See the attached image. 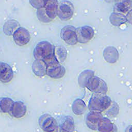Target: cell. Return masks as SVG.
I'll return each instance as SVG.
<instances>
[{"label": "cell", "mask_w": 132, "mask_h": 132, "mask_svg": "<svg viewBox=\"0 0 132 132\" xmlns=\"http://www.w3.org/2000/svg\"><path fill=\"white\" fill-rule=\"evenodd\" d=\"M13 77V72L9 64L0 62V81L8 83L11 81Z\"/></svg>", "instance_id": "cell-12"}, {"label": "cell", "mask_w": 132, "mask_h": 132, "mask_svg": "<svg viewBox=\"0 0 132 132\" xmlns=\"http://www.w3.org/2000/svg\"><path fill=\"white\" fill-rule=\"evenodd\" d=\"M75 123L73 118L69 116L62 117L58 123L57 132H74Z\"/></svg>", "instance_id": "cell-10"}, {"label": "cell", "mask_w": 132, "mask_h": 132, "mask_svg": "<svg viewBox=\"0 0 132 132\" xmlns=\"http://www.w3.org/2000/svg\"><path fill=\"white\" fill-rule=\"evenodd\" d=\"M112 101L106 94H93L88 105L90 111L99 113L105 112L110 107Z\"/></svg>", "instance_id": "cell-2"}, {"label": "cell", "mask_w": 132, "mask_h": 132, "mask_svg": "<svg viewBox=\"0 0 132 132\" xmlns=\"http://www.w3.org/2000/svg\"><path fill=\"white\" fill-rule=\"evenodd\" d=\"M13 39L15 43L23 46L27 44L30 40V35L27 29L23 27H18L13 32Z\"/></svg>", "instance_id": "cell-9"}, {"label": "cell", "mask_w": 132, "mask_h": 132, "mask_svg": "<svg viewBox=\"0 0 132 132\" xmlns=\"http://www.w3.org/2000/svg\"><path fill=\"white\" fill-rule=\"evenodd\" d=\"M27 108L25 104L21 101H16L14 102L9 113L15 119H21L24 117Z\"/></svg>", "instance_id": "cell-13"}, {"label": "cell", "mask_w": 132, "mask_h": 132, "mask_svg": "<svg viewBox=\"0 0 132 132\" xmlns=\"http://www.w3.org/2000/svg\"><path fill=\"white\" fill-rule=\"evenodd\" d=\"M14 101L9 97L0 98V112L9 113Z\"/></svg>", "instance_id": "cell-20"}, {"label": "cell", "mask_w": 132, "mask_h": 132, "mask_svg": "<svg viewBox=\"0 0 132 132\" xmlns=\"http://www.w3.org/2000/svg\"><path fill=\"white\" fill-rule=\"evenodd\" d=\"M87 107L84 101L81 98H76L75 100L72 105L73 112L77 116L83 114L86 110Z\"/></svg>", "instance_id": "cell-19"}, {"label": "cell", "mask_w": 132, "mask_h": 132, "mask_svg": "<svg viewBox=\"0 0 132 132\" xmlns=\"http://www.w3.org/2000/svg\"><path fill=\"white\" fill-rule=\"evenodd\" d=\"M59 2L56 0L45 1L44 8L47 17L51 20L54 19L56 16L58 10Z\"/></svg>", "instance_id": "cell-15"}, {"label": "cell", "mask_w": 132, "mask_h": 132, "mask_svg": "<svg viewBox=\"0 0 132 132\" xmlns=\"http://www.w3.org/2000/svg\"><path fill=\"white\" fill-rule=\"evenodd\" d=\"M29 3L33 7L39 9L44 7L45 1H30Z\"/></svg>", "instance_id": "cell-27"}, {"label": "cell", "mask_w": 132, "mask_h": 132, "mask_svg": "<svg viewBox=\"0 0 132 132\" xmlns=\"http://www.w3.org/2000/svg\"><path fill=\"white\" fill-rule=\"evenodd\" d=\"M85 88L94 94H106L108 87L106 82L98 76L92 75L86 82Z\"/></svg>", "instance_id": "cell-3"}, {"label": "cell", "mask_w": 132, "mask_h": 132, "mask_svg": "<svg viewBox=\"0 0 132 132\" xmlns=\"http://www.w3.org/2000/svg\"><path fill=\"white\" fill-rule=\"evenodd\" d=\"M74 7L73 4L68 1H62L58 4L57 16L63 21L70 20L73 16Z\"/></svg>", "instance_id": "cell-4"}, {"label": "cell", "mask_w": 132, "mask_h": 132, "mask_svg": "<svg viewBox=\"0 0 132 132\" xmlns=\"http://www.w3.org/2000/svg\"><path fill=\"white\" fill-rule=\"evenodd\" d=\"M94 75L93 71L90 70H86L82 71L78 77V82L82 88H85V84L88 79L92 75Z\"/></svg>", "instance_id": "cell-23"}, {"label": "cell", "mask_w": 132, "mask_h": 132, "mask_svg": "<svg viewBox=\"0 0 132 132\" xmlns=\"http://www.w3.org/2000/svg\"><path fill=\"white\" fill-rule=\"evenodd\" d=\"M119 108L117 103L112 101L110 107L105 112V114L109 117H114L119 113Z\"/></svg>", "instance_id": "cell-25"}, {"label": "cell", "mask_w": 132, "mask_h": 132, "mask_svg": "<svg viewBox=\"0 0 132 132\" xmlns=\"http://www.w3.org/2000/svg\"><path fill=\"white\" fill-rule=\"evenodd\" d=\"M126 19L127 22H129V23H131V10H130L128 13H127L126 15Z\"/></svg>", "instance_id": "cell-28"}, {"label": "cell", "mask_w": 132, "mask_h": 132, "mask_svg": "<svg viewBox=\"0 0 132 132\" xmlns=\"http://www.w3.org/2000/svg\"><path fill=\"white\" fill-rule=\"evenodd\" d=\"M19 23L14 20L7 21L4 26V31L7 35H13L15 30L19 27Z\"/></svg>", "instance_id": "cell-24"}, {"label": "cell", "mask_w": 132, "mask_h": 132, "mask_svg": "<svg viewBox=\"0 0 132 132\" xmlns=\"http://www.w3.org/2000/svg\"><path fill=\"white\" fill-rule=\"evenodd\" d=\"M94 31L93 28L88 25H85L76 28L77 42L85 44L90 41L93 38Z\"/></svg>", "instance_id": "cell-8"}, {"label": "cell", "mask_w": 132, "mask_h": 132, "mask_svg": "<svg viewBox=\"0 0 132 132\" xmlns=\"http://www.w3.org/2000/svg\"><path fill=\"white\" fill-rule=\"evenodd\" d=\"M102 113L90 111L86 117V124L90 129L96 131L99 122L103 118Z\"/></svg>", "instance_id": "cell-11"}, {"label": "cell", "mask_w": 132, "mask_h": 132, "mask_svg": "<svg viewBox=\"0 0 132 132\" xmlns=\"http://www.w3.org/2000/svg\"><path fill=\"white\" fill-rule=\"evenodd\" d=\"M109 20L111 24L115 26H119L127 22L125 15L114 12L111 14L109 17Z\"/></svg>", "instance_id": "cell-21"}, {"label": "cell", "mask_w": 132, "mask_h": 132, "mask_svg": "<svg viewBox=\"0 0 132 132\" xmlns=\"http://www.w3.org/2000/svg\"><path fill=\"white\" fill-rule=\"evenodd\" d=\"M61 38L67 44L74 45L77 44L76 28L72 25L64 26L61 30Z\"/></svg>", "instance_id": "cell-7"}, {"label": "cell", "mask_w": 132, "mask_h": 132, "mask_svg": "<svg viewBox=\"0 0 132 132\" xmlns=\"http://www.w3.org/2000/svg\"><path fill=\"white\" fill-rule=\"evenodd\" d=\"M37 16L38 19L42 22L48 23L51 21V20H50L46 14L44 7L37 10Z\"/></svg>", "instance_id": "cell-26"}, {"label": "cell", "mask_w": 132, "mask_h": 132, "mask_svg": "<svg viewBox=\"0 0 132 132\" xmlns=\"http://www.w3.org/2000/svg\"><path fill=\"white\" fill-rule=\"evenodd\" d=\"M54 55L58 62L61 63L64 61L67 58V52L66 50L61 46H55Z\"/></svg>", "instance_id": "cell-22"}, {"label": "cell", "mask_w": 132, "mask_h": 132, "mask_svg": "<svg viewBox=\"0 0 132 132\" xmlns=\"http://www.w3.org/2000/svg\"><path fill=\"white\" fill-rule=\"evenodd\" d=\"M103 56L105 60L110 63H115L118 59L119 55L117 48L113 46H108L103 52Z\"/></svg>", "instance_id": "cell-17"}, {"label": "cell", "mask_w": 132, "mask_h": 132, "mask_svg": "<svg viewBox=\"0 0 132 132\" xmlns=\"http://www.w3.org/2000/svg\"><path fill=\"white\" fill-rule=\"evenodd\" d=\"M131 125H129L128 127H127L125 130V132H131Z\"/></svg>", "instance_id": "cell-29"}, {"label": "cell", "mask_w": 132, "mask_h": 132, "mask_svg": "<svg viewBox=\"0 0 132 132\" xmlns=\"http://www.w3.org/2000/svg\"><path fill=\"white\" fill-rule=\"evenodd\" d=\"M131 1H122L116 3L113 7V12L125 15L131 10Z\"/></svg>", "instance_id": "cell-16"}, {"label": "cell", "mask_w": 132, "mask_h": 132, "mask_svg": "<svg viewBox=\"0 0 132 132\" xmlns=\"http://www.w3.org/2000/svg\"><path fill=\"white\" fill-rule=\"evenodd\" d=\"M97 132H117L116 125L108 118L103 117L98 124Z\"/></svg>", "instance_id": "cell-14"}, {"label": "cell", "mask_w": 132, "mask_h": 132, "mask_svg": "<svg viewBox=\"0 0 132 132\" xmlns=\"http://www.w3.org/2000/svg\"><path fill=\"white\" fill-rule=\"evenodd\" d=\"M46 73L50 77L53 79L62 78L65 73V69L61 63L57 60L51 62L46 64Z\"/></svg>", "instance_id": "cell-6"}, {"label": "cell", "mask_w": 132, "mask_h": 132, "mask_svg": "<svg viewBox=\"0 0 132 132\" xmlns=\"http://www.w3.org/2000/svg\"><path fill=\"white\" fill-rule=\"evenodd\" d=\"M39 125L43 132H57L58 123L56 120L49 114H44L40 117Z\"/></svg>", "instance_id": "cell-5"}, {"label": "cell", "mask_w": 132, "mask_h": 132, "mask_svg": "<svg viewBox=\"0 0 132 132\" xmlns=\"http://www.w3.org/2000/svg\"><path fill=\"white\" fill-rule=\"evenodd\" d=\"M54 50L55 46L49 42L41 41L36 45L34 50V56L36 59L42 60L47 64L57 60L54 55Z\"/></svg>", "instance_id": "cell-1"}, {"label": "cell", "mask_w": 132, "mask_h": 132, "mask_svg": "<svg viewBox=\"0 0 132 132\" xmlns=\"http://www.w3.org/2000/svg\"><path fill=\"white\" fill-rule=\"evenodd\" d=\"M46 67L45 62L41 60L36 59L32 63V72L38 77H43L46 73Z\"/></svg>", "instance_id": "cell-18"}]
</instances>
